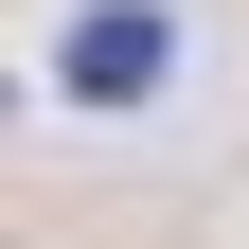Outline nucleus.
<instances>
[{
    "instance_id": "nucleus-1",
    "label": "nucleus",
    "mask_w": 249,
    "mask_h": 249,
    "mask_svg": "<svg viewBox=\"0 0 249 249\" xmlns=\"http://www.w3.org/2000/svg\"><path fill=\"white\" fill-rule=\"evenodd\" d=\"M160 0H89L71 36H53V89H71V107H142V89H160Z\"/></svg>"
}]
</instances>
